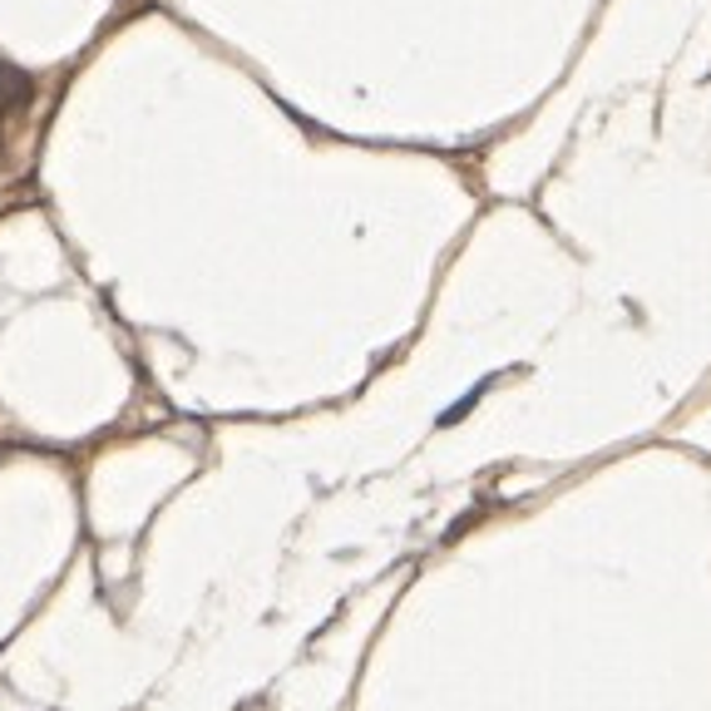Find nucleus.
I'll return each instance as SVG.
<instances>
[{"instance_id":"f257e3e1","label":"nucleus","mask_w":711,"mask_h":711,"mask_svg":"<svg viewBox=\"0 0 711 711\" xmlns=\"http://www.w3.org/2000/svg\"><path fill=\"white\" fill-rule=\"evenodd\" d=\"M30 100H35V80H30L20 64H10L6 54H0V124L26 114Z\"/></svg>"},{"instance_id":"f03ea898","label":"nucleus","mask_w":711,"mask_h":711,"mask_svg":"<svg viewBox=\"0 0 711 711\" xmlns=\"http://www.w3.org/2000/svg\"><path fill=\"white\" fill-rule=\"evenodd\" d=\"M0 459H6V450H0Z\"/></svg>"}]
</instances>
